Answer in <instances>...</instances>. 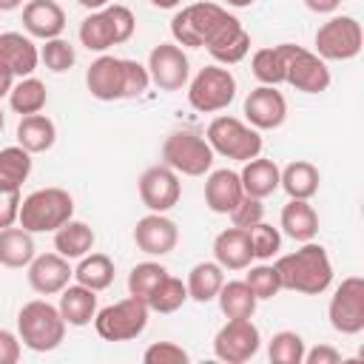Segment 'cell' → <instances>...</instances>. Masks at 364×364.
<instances>
[{
  "instance_id": "1",
  "label": "cell",
  "mask_w": 364,
  "mask_h": 364,
  "mask_svg": "<svg viewBox=\"0 0 364 364\" xmlns=\"http://www.w3.org/2000/svg\"><path fill=\"white\" fill-rule=\"evenodd\" d=\"M85 85H88L94 100L114 102V100L142 97L151 85V77H148V68L136 60L100 54L85 71Z\"/></svg>"
},
{
  "instance_id": "2",
  "label": "cell",
  "mask_w": 364,
  "mask_h": 364,
  "mask_svg": "<svg viewBox=\"0 0 364 364\" xmlns=\"http://www.w3.org/2000/svg\"><path fill=\"white\" fill-rule=\"evenodd\" d=\"M273 267L279 273L282 290H293V293H304V296H318V293H324L333 284L330 256L313 239L301 242L299 250L279 256Z\"/></svg>"
},
{
  "instance_id": "3",
  "label": "cell",
  "mask_w": 364,
  "mask_h": 364,
  "mask_svg": "<svg viewBox=\"0 0 364 364\" xmlns=\"http://www.w3.org/2000/svg\"><path fill=\"white\" fill-rule=\"evenodd\" d=\"M65 318L60 310L43 299H34L20 307L17 313V336L34 353H51L65 338Z\"/></svg>"
},
{
  "instance_id": "4",
  "label": "cell",
  "mask_w": 364,
  "mask_h": 364,
  "mask_svg": "<svg viewBox=\"0 0 364 364\" xmlns=\"http://www.w3.org/2000/svg\"><path fill=\"white\" fill-rule=\"evenodd\" d=\"M74 216V199L63 188H40L31 191L20 202L17 222L28 233H54Z\"/></svg>"
},
{
  "instance_id": "5",
  "label": "cell",
  "mask_w": 364,
  "mask_h": 364,
  "mask_svg": "<svg viewBox=\"0 0 364 364\" xmlns=\"http://www.w3.org/2000/svg\"><path fill=\"white\" fill-rule=\"evenodd\" d=\"M136 28V17L128 6L119 3H108L100 11H91L82 23H80V43L88 51H108L111 46H122L134 37Z\"/></svg>"
},
{
  "instance_id": "6",
  "label": "cell",
  "mask_w": 364,
  "mask_h": 364,
  "mask_svg": "<svg viewBox=\"0 0 364 364\" xmlns=\"http://www.w3.org/2000/svg\"><path fill=\"white\" fill-rule=\"evenodd\" d=\"M225 20H228V9H222L219 3H191L173 14L171 37L176 46L205 48V43L213 37V31Z\"/></svg>"
},
{
  "instance_id": "7",
  "label": "cell",
  "mask_w": 364,
  "mask_h": 364,
  "mask_svg": "<svg viewBox=\"0 0 364 364\" xmlns=\"http://www.w3.org/2000/svg\"><path fill=\"white\" fill-rule=\"evenodd\" d=\"M205 139L213 148V154H222V156L236 159V162H247V159L262 154L259 131L253 125H245L236 117H216V119H210V125L205 131Z\"/></svg>"
},
{
  "instance_id": "8",
  "label": "cell",
  "mask_w": 364,
  "mask_h": 364,
  "mask_svg": "<svg viewBox=\"0 0 364 364\" xmlns=\"http://www.w3.org/2000/svg\"><path fill=\"white\" fill-rule=\"evenodd\" d=\"M162 159L176 173L202 176L213 165V148L208 145V139L202 134L182 128V131H173V134L165 136V142H162Z\"/></svg>"
},
{
  "instance_id": "9",
  "label": "cell",
  "mask_w": 364,
  "mask_h": 364,
  "mask_svg": "<svg viewBox=\"0 0 364 364\" xmlns=\"http://www.w3.org/2000/svg\"><path fill=\"white\" fill-rule=\"evenodd\" d=\"M148 304L136 296H128L122 301H114L102 310H97L94 316V327L100 333V338L105 341H131L136 336H142V330L148 327Z\"/></svg>"
},
{
  "instance_id": "10",
  "label": "cell",
  "mask_w": 364,
  "mask_h": 364,
  "mask_svg": "<svg viewBox=\"0 0 364 364\" xmlns=\"http://www.w3.org/2000/svg\"><path fill=\"white\" fill-rule=\"evenodd\" d=\"M236 97V77L225 65H205L188 85V102L202 114L228 108Z\"/></svg>"
},
{
  "instance_id": "11",
  "label": "cell",
  "mask_w": 364,
  "mask_h": 364,
  "mask_svg": "<svg viewBox=\"0 0 364 364\" xmlns=\"http://www.w3.org/2000/svg\"><path fill=\"white\" fill-rule=\"evenodd\" d=\"M361 23L350 14H336L316 31V54L321 60H353L361 51Z\"/></svg>"
},
{
  "instance_id": "12",
  "label": "cell",
  "mask_w": 364,
  "mask_h": 364,
  "mask_svg": "<svg viewBox=\"0 0 364 364\" xmlns=\"http://www.w3.org/2000/svg\"><path fill=\"white\" fill-rule=\"evenodd\" d=\"M330 324L341 336H358L364 330V279L347 276L336 287L330 307H327Z\"/></svg>"
},
{
  "instance_id": "13",
  "label": "cell",
  "mask_w": 364,
  "mask_h": 364,
  "mask_svg": "<svg viewBox=\"0 0 364 364\" xmlns=\"http://www.w3.org/2000/svg\"><path fill=\"white\" fill-rule=\"evenodd\" d=\"M259 347H262V336L250 318H228L213 336V353L219 361L228 364L250 361L259 353Z\"/></svg>"
},
{
  "instance_id": "14",
  "label": "cell",
  "mask_w": 364,
  "mask_h": 364,
  "mask_svg": "<svg viewBox=\"0 0 364 364\" xmlns=\"http://www.w3.org/2000/svg\"><path fill=\"white\" fill-rule=\"evenodd\" d=\"M148 77L162 91H182L191 80V63L182 46L176 43H159L148 54Z\"/></svg>"
},
{
  "instance_id": "15",
  "label": "cell",
  "mask_w": 364,
  "mask_h": 364,
  "mask_svg": "<svg viewBox=\"0 0 364 364\" xmlns=\"http://www.w3.org/2000/svg\"><path fill=\"white\" fill-rule=\"evenodd\" d=\"M284 82L304 94H321L330 88V68L316 51L293 46L284 63Z\"/></svg>"
},
{
  "instance_id": "16",
  "label": "cell",
  "mask_w": 364,
  "mask_h": 364,
  "mask_svg": "<svg viewBox=\"0 0 364 364\" xmlns=\"http://www.w3.org/2000/svg\"><path fill=\"white\" fill-rule=\"evenodd\" d=\"M182 196V185H179V173L173 168L162 165H151L142 171L139 176V199L148 210L154 213H168Z\"/></svg>"
},
{
  "instance_id": "17",
  "label": "cell",
  "mask_w": 364,
  "mask_h": 364,
  "mask_svg": "<svg viewBox=\"0 0 364 364\" xmlns=\"http://www.w3.org/2000/svg\"><path fill=\"white\" fill-rule=\"evenodd\" d=\"M245 117L256 131H273L287 119V100L276 85H259L245 97Z\"/></svg>"
},
{
  "instance_id": "18",
  "label": "cell",
  "mask_w": 364,
  "mask_h": 364,
  "mask_svg": "<svg viewBox=\"0 0 364 364\" xmlns=\"http://www.w3.org/2000/svg\"><path fill=\"white\" fill-rule=\"evenodd\" d=\"M134 242L148 256H168L179 242V228L165 213H148L134 228Z\"/></svg>"
},
{
  "instance_id": "19",
  "label": "cell",
  "mask_w": 364,
  "mask_h": 364,
  "mask_svg": "<svg viewBox=\"0 0 364 364\" xmlns=\"http://www.w3.org/2000/svg\"><path fill=\"white\" fill-rule=\"evenodd\" d=\"M205 48H208V54L219 65H233V63H239V60L247 57V51H250V34L245 31V26L233 14H228V20L213 31V37L205 43Z\"/></svg>"
},
{
  "instance_id": "20",
  "label": "cell",
  "mask_w": 364,
  "mask_h": 364,
  "mask_svg": "<svg viewBox=\"0 0 364 364\" xmlns=\"http://www.w3.org/2000/svg\"><path fill=\"white\" fill-rule=\"evenodd\" d=\"M26 276H28V284H31L34 293L54 296V293H60L71 282L74 270H71V264H68L65 256H60V253H43V256H34L28 262V273Z\"/></svg>"
},
{
  "instance_id": "21",
  "label": "cell",
  "mask_w": 364,
  "mask_h": 364,
  "mask_svg": "<svg viewBox=\"0 0 364 364\" xmlns=\"http://www.w3.org/2000/svg\"><path fill=\"white\" fill-rule=\"evenodd\" d=\"M23 28L37 40L60 37L65 28V11L57 0H28L23 6Z\"/></svg>"
},
{
  "instance_id": "22",
  "label": "cell",
  "mask_w": 364,
  "mask_h": 364,
  "mask_svg": "<svg viewBox=\"0 0 364 364\" xmlns=\"http://www.w3.org/2000/svg\"><path fill=\"white\" fill-rule=\"evenodd\" d=\"M0 63L14 77H31L34 68H37V63H40V51H37L34 40L28 34L3 31L0 34Z\"/></svg>"
},
{
  "instance_id": "23",
  "label": "cell",
  "mask_w": 364,
  "mask_h": 364,
  "mask_svg": "<svg viewBox=\"0 0 364 364\" xmlns=\"http://www.w3.org/2000/svg\"><path fill=\"white\" fill-rule=\"evenodd\" d=\"M213 259L222 264V270H247L253 262L250 236L245 228H228L213 239Z\"/></svg>"
},
{
  "instance_id": "24",
  "label": "cell",
  "mask_w": 364,
  "mask_h": 364,
  "mask_svg": "<svg viewBox=\"0 0 364 364\" xmlns=\"http://www.w3.org/2000/svg\"><path fill=\"white\" fill-rule=\"evenodd\" d=\"M242 196H245V191H242V182H239L236 171L219 168L205 179V205L213 213H230L239 205Z\"/></svg>"
},
{
  "instance_id": "25",
  "label": "cell",
  "mask_w": 364,
  "mask_h": 364,
  "mask_svg": "<svg viewBox=\"0 0 364 364\" xmlns=\"http://www.w3.org/2000/svg\"><path fill=\"white\" fill-rule=\"evenodd\" d=\"M60 316L65 318V324L71 327H85L94 321L97 316V290L82 287V284H65L60 290V304H57Z\"/></svg>"
},
{
  "instance_id": "26",
  "label": "cell",
  "mask_w": 364,
  "mask_h": 364,
  "mask_svg": "<svg viewBox=\"0 0 364 364\" xmlns=\"http://www.w3.org/2000/svg\"><path fill=\"white\" fill-rule=\"evenodd\" d=\"M284 236H290L293 242H310L318 233V213L313 210L310 199H290L282 208V219H279Z\"/></svg>"
},
{
  "instance_id": "27",
  "label": "cell",
  "mask_w": 364,
  "mask_h": 364,
  "mask_svg": "<svg viewBox=\"0 0 364 364\" xmlns=\"http://www.w3.org/2000/svg\"><path fill=\"white\" fill-rule=\"evenodd\" d=\"M239 182H242V191L247 196L264 199V196H270V193L279 191V165L273 159L253 156V159L245 162V168L239 173Z\"/></svg>"
},
{
  "instance_id": "28",
  "label": "cell",
  "mask_w": 364,
  "mask_h": 364,
  "mask_svg": "<svg viewBox=\"0 0 364 364\" xmlns=\"http://www.w3.org/2000/svg\"><path fill=\"white\" fill-rule=\"evenodd\" d=\"M318 182H321V173L307 159H296L284 165V171H279V188H284L290 199H313L318 193Z\"/></svg>"
},
{
  "instance_id": "29",
  "label": "cell",
  "mask_w": 364,
  "mask_h": 364,
  "mask_svg": "<svg viewBox=\"0 0 364 364\" xmlns=\"http://www.w3.org/2000/svg\"><path fill=\"white\" fill-rule=\"evenodd\" d=\"M37 256L34 233L26 228H3L0 230V264L3 267H28V262Z\"/></svg>"
},
{
  "instance_id": "30",
  "label": "cell",
  "mask_w": 364,
  "mask_h": 364,
  "mask_svg": "<svg viewBox=\"0 0 364 364\" xmlns=\"http://www.w3.org/2000/svg\"><path fill=\"white\" fill-rule=\"evenodd\" d=\"M57 142V128L46 114H28L20 117L17 125V145L28 154H46Z\"/></svg>"
},
{
  "instance_id": "31",
  "label": "cell",
  "mask_w": 364,
  "mask_h": 364,
  "mask_svg": "<svg viewBox=\"0 0 364 364\" xmlns=\"http://www.w3.org/2000/svg\"><path fill=\"white\" fill-rule=\"evenodd\" d=\"M94 242H97V236H94L91 225H85V222H80L74 216L63 228L54 230V250L60 256H65L68 262L71 259H82L94 247Z\"/></svg>"
},
{
  "instance_id": "32",
  "label": "cell",
  "mask_w": 364,
  "mask_h": 364,
  "mask_svg": "<svg viewBox=\"0 0 364 364\" xmlns=\"http://www.w3.org/2000/svg\"><path fill=\"white\" fill-rule=\"evenodd\" d=\"M222 284H225V270H222L219 262H199V264H193L191 273H188V282H185L188 299H193L199 304L213 301L216 293L222 290Z\"/></svg>"
},
{
  "instance_id": "33",
  "label": "cell",
  "mask_w": 364,
  "mask_h": 364,
  "mask_svg": "<svg viewBox=\"0 0 364 364\" xmlns=\"http://www.w3.org/2000/svg\"><path fill=\"white\" fill-rule=\"evenodd\" d=\"M290 48H293V43H279L273 48H259L250 60L253 77L262 85H282L284 82V63H287Z\"/></svg>"
},
{
  "instance_id": "34",
  "label": "cell",
  "mask_w": 364,
  "mask_h": 364,
  "mask_svg": "<svg viewBox=\"0 0 364 364\" xmlns=\"http://www.w3.org/2000/svg\"><path fill=\"white\" fill-rule=\"evenodd\" d=\"M46 102H48V91H46V82L37 77H20V82H14L9 91V105L20 117L40 114Z\"/></svg>"
},
{
  "instance_id": "35",
  "label": "cell",
  "mask_w": 364,
  "mask_h": 364,
  "mask_svg": "<svg viewBox=\"0 0 364 364\" xmlns=\"http://www.w3.org/2000/svg\"><path fill=\"white\" fill-rule=\"evenodd\" d=\"M216 299H219V310L225 318H253L256 304H259L247 282H225Z\"/></svg>"
},
{
  "instance_id": "36",
  "label": "cell",
  "mask_w": 364,
  "mask_h": 364,
  "mask_svg": "<svg viewBox=\"0 0 364 364\" xmlns=\"http://www.w3.org/2000/svg\"><path fill=\"white\" fill-rule=\"evenodd\" d=\"M114 262L105 256V253H85L82 259H80V264H77V270H74V279H77V284H82V287H91V290H105V287H111V282H114Z\"/></svg>"
},
{
  "instance_id": "37",
  "label": "cell",
  "mask_w": 364,
  "mask_h": 364,
  "mask_svg": "<svg viewBox=\"0 0 364 364\" xmlns=\"http://www.w3.org/2000/svg\"><path fill=\"white\" fill-rule=\"evenodd\" d=\"M31 173V154L20 145L0 151V188H20Z\"/></svg>"
},
{
  "instance_id": "38",
  "label": "cell",
  "mask_w": 364,
  "mask_h": 364,
  "mask_svg": "<svg viewBox=\"0 0 364 364\" xmlns=\"http://www.w3.org/2000/svg\"><path fill=\"white\" fill-rule=\"evenodd\" d=\"M185 301H188V287H185V282L168 273V276L156 284V290L151 293L148 310H154V313H176Z\"/></svg>"
},
{
  "instance_id": "39",
  "label": "cell",
  "mask_w": 364,
  "mask_h": 364,
  "mask_svg": "<svg viewBox=\"0 0 364 364\" xmlns=\"http://www.w3.org/2000/svg\"><path fill=\"white\" fill-rule=\"evenodd\" d=\"M165 276H168V270L159 262H139V264H134L131 273H128V296H136V299H142L148 304L151 293L156 290V284Z\"/></svg>"
},
{
  "instance_id": "40",
  "label": "cell",
  "mask_w": 364,
  "mask_h": 364,
  "mask_svg": "<svg viewBox=\"0 0 364 364\" xmlns=\"http://www.w3.org/2000/svg\"><path fill=\"white\" fill-rule=\"evenodd\" d=\"M304 338L299 336V333H293V330H282V333H276L273 338H270V344H267V358L273 361V364H301V358H304Z\"/></svg>"
},
{
  "instance_id": "41",
  "label": "cell",
  "mask_w": 364,
  "mask_h": 364,
  "mask_svg": "<svg viewBox=\"0 0 364 364\" xmlns=\"http://www.w3.org/2000/svg\"><path fill=\"white\" fill-rule=\"evenodd\" d=\"M247 236H250V247H253V259H273L282 247V233L279 228L267 225L264 219L256 222L253 228H247Z\"/></svg>"
},
{
  "instance_id": "42",
  "label": "cell",
  "mask_w": 364,
  "mask_h": 364,
  "mask_svg": "<svg viewBox=\"0 0 364 364\" xmlns=\"http://www.w3.org/2000/svg\"><path fill=\"white\" fill-rule=\"evenodd\" d=\"M40 60L46 63L48 71L63 74V71H68V68L74 65L77 51H74V46H71L68 40H63V37H51V40H46V46L40 48Z\"/></svg>"
},
{
  "instance_id": "43",
  "label": "cell",
  "mask_w": 364,
  "mask_h": 364,
  "mask_svg": "<svg viewBox=\"0 0 364 364\" xmlns=\"http://www.w3.org/2000/svg\"><path fill=\"white\" fill-rule=\"evenodd\" d=\"M245 282H247V287L253 290V296H256L259 301L273 299V296L282 290V282H279V273H276L273 264H256V267H250Z\"/></svg>"
},
{
  "instance_id": "44",
  "label": "cell",
  "mask_w": 364,
  "mask_h": 364,
  "mask_svg": "<svg viewBox=\"0 0 364 364\" xmlns=\"http://www.w3.org/2000/svg\"><path fill=\"white\" fill-rule=\"evenodd\" d=\"M142 361L145 364H188L191 355L179 344H173V341H154L142 353Z\"/></svg>"
},
{
  "instance_id": "45",
  "label": "cell",
  "mask_w": 364,
  "mask_h": 364,
  "mask_svg": "<svg viewBox=\"0 0 364 364\" xmlns=\"http://www.w3.org/2000/svg\"><path fill=\"white\" fill-rule=\"evenodd\" d=\"M228 216H230V222H233L236 228H245V230H247V228H253L256 222L264 219V205H262V199L245 193V196L239 199V205H236Z\"/></svg>"
},
{
  "instance_id": "46",
  "label": "cell",
  "mask_w": 364,
  "mask_h": 364,
  "mask_svg": "<svg viewBox=\"0 0 364 364\" xmlns=\"http://www.w3.org/2000/svg\"><path fill=\"white\" fill-rule=\"evenodd\" d=\"M20 188H0V230L3 228H11L17 222V213H20Z\"/></svg>"
},
{
  "instance_id": "47",
  "label": "cell",
  "mask_w": 364,
  "mask_h": 364,
  "mask_svg": "<svg viewBox=\"0 0 364 364\" xmlns=\"http://www.w3.org/2000/svg\"><path fill=\"white\" fill-rule=\"evenodd\" d=\"M20 361V336L0 327V364H17Z\"/></svg>"
},
{
  "instance_id": "48",
  "label": "cell",
  "mask_w": 364,
  "mask_h": 364,
  "mask_svg": "<svg viewBox=\"0 0 364 364\" xmlns=\"http://www.w3.org/2000/svg\"><path fill=\"white\" fill-rule=\"evenodd\" d=\"M304 364H338L341 361V353L330 344H318L313 350H304Z\"/></svg>"
},
{
  "instance_id": "49",
  "label": "cell",
  "mask_w": 364,
  "mask_h": 364,
  "mask_svg": "<svg viewBox=\"0 0 364 364\" xmlns=\"http://www.w3.org/2000/svg\"><path fill=\"white\" fill-rule=\"evenodd\" d=\"M304 6L310 11H316V14H330V11H336L341 6V0H304Z\"/></svg>"
},
{
  "instance_id": "50",
  "label": "cell",
  "mask_w": 364,
  "mask_h": 364,
  "mask_svg": "<svg viewBox=\"0 0 364 364\" xmlns=\"http://www.w3.org/2000/svg\"><path fill=\"white\" fill-rule=\"evenodd\" d=\"M14 80H17V77H14V74L0 63V100H3V97H9V91H11Z\"/></svg>"
},
{
  "instance_id": "51",
  "label": "cell",
  "mask_w": 364,
  "mask_h": 364,
  "mask_svg": "<svg viewBox=\"0 0 364 364\" xmlns=\"http://www.w3.org/2000/svg\"><path fill=\"white\" fill-rule=\"evenodd\" d=\"M82 9H88V11H100V9H105L111 0H77Z\"/></svg>"
},
{
  "instance_id": "52",
  "label": "cell",
  "mask_w": 364,
  "mask_h": 364,
  "mask_svg": "<svg viewBox=\"0 0 364 364\" xmlns=\"http://www.w3.org/2000/svg\"><path fill=\"white\" fill-rule=\"evenodd\" d=\"M20 6H23V0H0V11H14Z\"/></svg>"
},
{
  "instance_id": "53",
  "label": "cell",
  "mask_w": 364,
  "mask_h": 364,
  "mask_svg": "<svg viewBox=\"0 0 364 364\" xmlns=\"http://www.w3.org/2000/svg\"><path fill=\"white\" fill-rule=\"evenodd\" d=\"M182 0H151V6H156V9H176Z\"/></svg>"
},
{
  "instance_id": "54",
  "label": "cell",
  "mask_w": 364,
  "mask_h": 364,
  "mask_svg": "<svg viewBox=\"0 0 364 364\" xmlns=\"http://www.w3.org/2000/svg\"><path fill=\"white\" fill-rule=\"evenodd\" d=\"M228 6H233V9H247V6H253L256 0H225Z\"/></svg>"
},
{
  "instance_id": "55",
  "label": "cell",
  "mask_w": 364,
  "mask_h": 364,
  "mask_svg": "<svg viewBox=\"0 0 364 364\" xmlns=\"http://www.w3.org/2000/svg\"><path fill=\"white\" fill-rule=\"evenodd\" d=\"M3 125H6V117H3V111H0V131H3Z\"/></svg>"
}]
</instances>
